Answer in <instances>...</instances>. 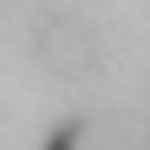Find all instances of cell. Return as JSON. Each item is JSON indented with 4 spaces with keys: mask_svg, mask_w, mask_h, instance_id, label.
I'll return each instance as SVG.
<instances>
[{
    "mask_svg": "<svg viewBox=\"0 0 150 150\" xmlns=\"http://www.w3.org/2000/svg\"><path fill=\"white\" fill-rule=\"evenodd\" d=\"M38 59L54 75H64V81H81V75L97 64V38H91L86 22H75V16H54V22H43V32H38Z\"/></svg>",
    "mask_w": 150,
    "mask_h": 150,
    "instance_id": "cell-1",
    "label": "cell"
},
{
    "mask_svg": "<svg viewBox=\"0 0 150 150\" xmlns=\"http://www.w3.org/2000/svg\"><path fill=\"white\" fill-rule=\"evenodd\" d=\"M81 139H86V123L64 118V123H54V134L43 139V150H81Z\"/></svg>",
    "mask_w": 150,
    "mask_h": 150,
    "instance_id": "cell-2",
    "label": "cell"
}]
</instances>
